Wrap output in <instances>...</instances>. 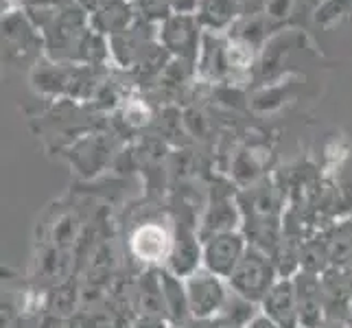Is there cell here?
I'll list each match as a JSON object with an SVG mask.
<instances>
[{
    "mask_svg": "<svg viewBox=\"0 0 352 328\" xmlns=\"http://www.w3.org/2000/svg\"><path fill=\"white\" fill-rule=\"evenodd\" d=\"M188 307L197 318H208V315L221 311L226 305V291L219 278L206 272H195L188 281Z\"/></svg>",
    "mask_w": 352,
    "mask_h": 328,
    "instance_id": "6da1fadb",
    "label": "cell"
},
{
    "mask_svg": "<svg viewBox=\"0 0 352 328\" xmlns=\"http://www.w3.org/2000/svg\"><path fill=\"white\" fill-rule=\"evenodd\" d=\"M270 281H272L270 265L256 252H248L232 272V285L245 298H256L267 294Z\"/></svg>",
    "mask_w": 352,
    "mask_h": 328,
    "instance_id": "7a4b0ae2",
    "label": "cell"
},
{
    "mask_svg": "<svg viewBox=\"0 0 352 328\" xmlns=\"http://www.w3.org/2000/svg\"><path fill=\"white\" fill-rule=\"evenodd\" d=\"M239 256H241V239L232 232L214 237L208 245V252H206L208 267L219 276H232L234 267L241 261Z\"/></svg>",
    "mask_w": 352,
    "mask_h": 328,
    "instance_id": "3957f363",
    "label": "cell"
},
{
    "mask_svg": "<svg viewBox=\"0 0 352 328\" xmlns=\"http://www.w3.org/2000/svg\"><path fill=\"white\" fill-rule=\"evenodd\" d=\"M131 248H133V254H136L140 261L155 263V261H162L166 256L168 248H171V241H168V234L164 232V228L142 226L138 232L133 234Z\"/></svg>",
    "mask_w": 352,
    "mask_h": 328,
    "instance_id": "277c9868",
    "label": "cell"
},
{
    "mask_svg": "<svg viewBox=\"0 0 352 328\" xmlns=\"http://www.w3.org/2000/svg\"><path fill=\"white\" fill-rule=\"evenodd\" d=\"M265 309L270 311L272 322H278L283 328H294L296 318H298L294 287H291L289 283L276 285L265 298Z\"/></svg>",
    "mask_w": 352,
    "mask_h": 328,
    "instance_id": "5b68a950",
    "label": "cell"
},
{
    "mask_svg": "<svg viewBox=\"0 0 352 328\" xmlns=\"http://www.w3.org/2000/svg\"><path fill=\"white\" fill-rule=\"evenodd\" d=\"M241 48H243V46H234L232 51H230V59H232V62L239 64V66H245V64L250 62V53L241 55Z\"/></svg>",
    "mask_w": 352,
    "mask_h": 328,
    "instance_id": "8992f818",
    "label": "cell"
},
{
    "mask_svg": "<svg viewBox=\"0 0 352 328\" xmlns=\"http://www.w3.org/2000/svg\"><path fill=\"white\" fill-rule=\"evenodd\" d=\"M248 328H276V324L272 322V320H265V318H261V320H254Z\"/></svg>",
    "mask_w": 352,
    "mask_h": 328,
    "instance_id": "52a82bcc",
    "label": "cell"
}]
</instances>
